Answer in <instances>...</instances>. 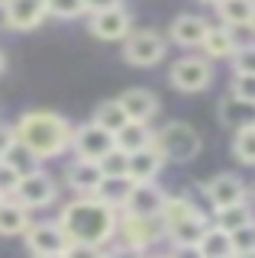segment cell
Segmentation results:
<instances>
[{
  "label": "cell",
  "instance_id": "6da1fadb",
  "mask_svg": "<svg viewBox=\"0 0 255 258\" xmlns=\"http://www.w3.org/2000/svg\"><path fill=\"white\" fill-rule=\"evenodd\" d=\"M116 220H119L116 207H110L97 194H81L68 207H61L55 223H58V229L65 232L68 242H84V245H94L100 252L103 245L113 242Z\"/></svg>",
  "mask_w": 255,
  "mask_h": 258
},
{
  "label": "cell",
  "instance_id": "7a4b0ae2",
  "mask_svg": "<svg viewBox=\"0 0 255 258\" xmlns=\"http://www.w3.org/2000/svg\"><path fill=\"white\" fill-rule=\"evenodd\" d=\"M13 133H17V139L26 142L42 161L55 158V155H65L71 149V123L61 113H52V110L23 113L20 123L13 126Z\"/></svg>",
  "mask_w": 255,
  "mask_h": 258
},
{
  "label": "cell",
  "instance_id": "3957f363",
  "mask_svg": "<svg viewBox=\"0 0 255 258\" xmlns=\"http://www.w3.org/2000/svg\"><path fill=\"white\" fill-rule=\"evenodd\" d=\"M152 145L165 161H190L201 152V136L190 123H168L165 129L152 133Z\"/></svg>",
  "mask_w": 255,
  "mask_h": 258
},
{
  "label": "cell",
  "instance_id": "277c9868",
  "mask_svg": "<svg viewBox=\"0 0 255 258\" xmlns=\"http://www.w3.org/2000/svg\"><path fill=\"white\" fill-rule=\"evenodd\" d=\"M113 239H119L126 248H133V252H142V248L155 245L158 239H165V223L162 216H130L123 213L116 220V232Z\"/></svg>",
  "mask_w": 255,
  "mask_h": 258
},
{
  "label": "cell",
  "instance_id": "5b68a950",
  "mask_svg": "<svg viewBox=\"0 0 255 258\" xmlns=\"http://www.w3.org/2000/svg\"><path fill=\"white\" fill-rule=\"evenodd\" d=\"M10 197L20 200L26 210H42L58 197V187H55V181L42 168H36V171H29V174H20V181H17V187H13Z\"/></svg>",
  "mask_w": 255,
  "mask_h": 258
},
{
  "label": "cell",
  "instance_id": "8992f818",
  "mask_svg": "<svg viewBox=\"0 0 255 258\" xmlns=\"http://www.w3.org/2000/svg\"><path fill=\"white\" fill-rule=\"evenodd\" d=\"M123 58L136 68H152L165 58V39L152 29H142V32H130L123 45Z\"/></svg>",
  "mask_w": 255,
  "mask_h": 258
},
{
  "label": "cell",
  "instance_id": "52a82bcc",
  "mask_svg": "<svg viewBox=\"0 0 255 258\" xmlns=\"http://www.w3.org/2000/svg\"><path fill=\"white\" fill-rule=\"evenodd\" d=\"M171 84H174V91H181V94H197V91H207L210 87V81H213V68H210V61L207 58H178L171 64Z\"/></svg>",
  "mask_w": 255,
  "mask_h": 258
},
{
  "label": "cell",
  "instance_id": "ba28073f",
  "mask_svg": "<svg viewBox=\"0 0 255 258\" xmlns=\"http://www.w3.org/2000/svg\"><path fill=\"white\" fill-rule=\"evenodd\" d=\"M23 239H26L29 252L52 258V255H65V232L58 229V223H29L23 229Z\"/></svg>",
  "mask_w": 255,
  "mask_h": 258
},
{
  "label": "cell",
  "instance_id": "9c48e42d",
  "mask_svg": "<svg viewBox=\"0 0 255 258\" xmlns=\"http://www.w3.org/2000/svg\"><path fill=\"white\" fill-rule=\"evenodd\" d=\"M91 32L103 42H119L133 32V16L123 10V7H107V10L91 13Z\"/></svg>",
  "mask_w": 255,
  "mask_h": 258
},
{
  "label": "cell",
  "instance_id": "30bf717a",
  "mask_svg": "<svg viewBox=\"0 0 255 258\" xmlns=\"http://www.w3.org/2000/svg\"><path fill=\"white\" fill-rule=\"evenodd\" d=\"M165 200V190L158 187L155 181H133L126 200L119 204V213H130V216H155L158 207Z\"/></svg>",
  "mask_w": 255,
  "mask_h": 258
},
{
  "label": "cell",
  "instance_id": "8fae6325",
  "mask_svg": "<svg viewBox=\"0 0 255 258\" xmlns=\"http://www.w3.org/2000/svg\"><path fill=\"white\" fill-rule=\"evenodd\" d=\"M71 145H75V152L81 158H94V161H97L107 149H113V133L103 129V126H97L91 119V123L71 129Z\"/></svg>",
  "mask_w": 255,
  "mask_h": 258
},
{
  "label": "cell",
  "instance_id": "7c38bea8",
  "mask_svg": "<svg viewBox=\"0 0 255 258\" xmlns=\"http://www.w3.org/2000/svg\"><path fill=\"white\" fill-rule=\"evenodd\" d=\"M4 23L10 29H36L45 20V0H4Z\"/></svg>",
  "mask_w": 255,
  "mask_h": 258
},
{
  "label": "cell",
  "instance_id": "4fadbf2b",
  "mask_svg": "<svg viewBox=\"0 0 255 258\" xmlns=\"http://www.w3.org/2000/svg\"><path fill=\"white\" fill-rule=\"evenodd\" d=\"M207 200H210L213 210L239 204V200H249V187L239 174H217L207 181Z\"/></svg>",
  "mask_w": 255,
  "mask_h": 258
},
{
  "label": "cell",
  "instance_id": "5bb4252c",
  "mask_svg": "<svg viewBox=\"0 0 255 258\" xmlns=\"http://www.w3.org/2000/svg\"><path fill=\"white\" fill-rule=\"evenodd\" d=\"M162 165H165V158L158 155V149L152 142L126 155V174H130L133 181H155L158 171H162Z\"/></svg>",
  "mask_w": 255,
  "mask_h": 258
},
{
  "label": "cell",
  "instance_id": "9a60e30c",
  "mask_svg": "<svg viewBox=\"0 0 255 258\" xmlns=\"http://www.w3.org/2000/svg\"><path fill=\"white\" fill-rule=\"evenodd\" d=\"M204 229H207V220L194 210V213L184 216V220L165 226V239H171V245H174V248L194 252V245H197V239H201V232H204Z\"/></svg>",
  "mask_w": 255,
  "mask_h": 258
},
{
  "label": "cell",
  "instance_id": "2e32d148",
  "mask_svg": "<svg viewBox=\"0 0 255 258\" xmlns=\"http://www.w3.org/2000/svg\"><path fill=\"white\" fill-rule=\"evenodd\" d=\"M119 103H123L126 110V119H152L158 113V97L152 91H146V87H130V91H123L116 97Z\"/></svg>",
  "mask_w": 255,
  "mask_h": 258
},
{
  "label": "cell",
  "instance_id": "e0dca14e",
  "mask_svg": "<svg viewBox=\"0 0 255 258\" xmlns=\"http://www.w3.org/2000/svg\"><path fill=\"white\" fill-rule=\"evenodd\" d=\"M65 177H68V187H71V190H78V194H94L103 174H100V165H97L94 158H81V155H78V158L68 165Z\"/></svg>",
  "mask_w": 255,
  "mask_h": 258
},
{
  "label": "cell",
  "instance_id": "ac0fdd59",
  "mask_svg": "<svg viewBox=\"0 0 255 258\" xmlns=\"http://www.w3.org/2000/svg\"><path fill=\"white\" fill-rule=\"evenodd\" d=\"M236 45H239V39H236L233 26H207L204 39H201V48L207 58H229Z\"/></svg>",
  "mask_w": 255,
  "mask_h": 258
},
{
  "label": "cell",
  "instance_id": "d6986e66",
  "mask_svg": "<svg viewBox=\"0 0 255 258\" xmlns=\"http://www.w3.org/2000/svg\"><path fill=\"white\" fill-rule=\"evenodd\" d=\"M220 123L226 129H239V126L255 123V100H242V97L229 94L220 103Z\"/></svg>",
  "mask_w": 255,
  "mask_h": 258
},
{
  "label": "cell",
  "instance_id": "ffe728a7",
  "mask_svg": "<svg viewBox=\"0 0 255 258\" xmlns=\"http://www.w3.org/2000/svg\"><path fill=\"white\" fill-rule=\"evenodd\" d=\"M149 142H152V129H149L146 119H126V123L113 133V145L123 149L126 155L142 149V145H149Z\"/></svg>",
  "mask_w": 255,
  "mask_h": 258
},
{
  "label": "cell",
  "instance_id": "44dd1931",
  "mask_svg": "<svg viewBox=\"0 0 255 258\" xmlns=\"http://www.w3.org/2000/svg\"><path fill=\"white\" fill-rule=\"evenodd\" d=\"M194 252L201 255V258H233L229 232H223L220 226H210V223H207V229L201 232V239H197Z\"/></svg>",
  "mask_w": 255,
  "mask_h": 258
},
{
  "label": "cell",
  "instance_id": "7402d4cb",
  "mask_svg": "<svg viewBox=\"0 0 255 258\" xmlns=\"http://www.w3.org/2000/svg\"><path fill=\"white\" fill-rule=\"evenodd\" d=\"M29 226V210L13 197H0V236H23Z\"/></svg>",
  "mask_w": 255,
  "mask_h": 258
},
{
  "label": "cell",
  "instance_id": "603a6c76",
  "mask_svg": "<svg viewBox=\"0 0 255 258\" xmlns=\"http://www.w3.org/2000/svg\"><path fill=\"white\" fill-rule=\"evenodd\" d=\"M210 23L204 20V16H194V13H184V16H178V20L171 23V39L178 45H201V39H204V32Z\"/></svg>",
  "mask_w": 255,
  "mask_h": 258
},
{
  "label": "cell",
  "instance_id": "cb8c5ba5",
  "mask_svg": "<svg viewBox=\"0 0 255 258\" xmlns=\"http://www.w3.org/2000/svg\"><path fill=\"white\" fill-rule=\"evenodd\" d=\"M0 158H4L17 174H29V171H36V168H42V158H39L26 142H20V139H13L10 145H7V152Z\"/></svg>",
  "mask_w": 255,
  "mask_h": 258
},
{
  "label": "cell",
  "instance_id": "d4e9b609",
  "mask_svg": "<svg viewBox=\"0 0 255 258\" xmlns=\"http://www.w3.org/2000/svg\"><path fill=\"white\" fill-rule=\"evenodd\" d=\"M217 13L223 20V26H252L255 20V4L252 0H220L217 4Z\"/></svg>",
  "mask_w": 255,
  "mask_h": 258
},
{
  "label": "cell",
  "instance_id": "484cf974",
  "mask_svg": "<svg viewBox=\"0 0 255 258\" xmlns=\"http://www.w3.org/2000/svg\"><path fill=\"white\" fill-rule=\"evenodd\" d=\"M130 187H133V177L130 174H110V177H100V184H97V190H94V194H97L100 200H107L110 207L119 210V204L126 200Z\"/></svg>",
  "mask_w": 255,
  "mask_h": 258
},
{
  "label": "cell",
  "instance_id": "4316f807",
  "mask_svg": "<svg viewBox=\"0 0 255 258\" xmlns=\"http://www.w3.org/2000/svg\"><path fill=\"white\" fill-rule=\"evenodd\" d=\"M213 213H217V223H213V226H220L223 232H233V229H239V226L252 223V207H249V200H239V204L220 207V210H213Z\"/></svg>",
  "mask_w": 255,
  "mask_h": 258
},
{
  "label": "cell",
  "instance_id": "83f0119b",
  "mask_svg": "<svg viewBox=\"0 0 255 258\" xmlns=\"http://www.w3.org/2000/svg\"><path fill=\"white\" fill-rule=\"evenodd\" d=\"M233 155L239 158V165H255V123L239 126V129H236Z\"/></svg>",
  "mask_w": 255,
  "mask_h": 258
},
{
  "label": "cell",
  "instance_id": "f1b7e54d",
  "mask_svg": "<svg viewBox=\"0 0 255 258\" xmlns=\"http://www.w3.org/2000/svg\"><path fill=\"white\" fill-rule=\"evenodd\" d=\"M94 123L103 126V129H110V133H116V129L126 123V110H123V103H119V100H103L100 107L94 110Z\"/></svg>",
  "mask_w": 255,
  "mask_h": 258
},
{
  "label": "cell",
  "instance_id": "f546056e",
  "mask_svg": "<svg viewBox=\"0 0 255 258\" xmlns=\"http://www.w3.org/2000/svg\"><path fill=\"white\" fill-rule=\"evenodd\" d=\"M194 210H197V207L190 204L187 197H168V194H165L162 207H158V216H162L165 226H171V223H178V220H184V216H190Z\"/></svg>",
  "mask_w": 255,
  "mask_h": 258
},
{
  "label": "cell",
  "instance_id": "4dcf8cb0",
  "mask_svg": "<svg viewBox=\"0 0 255 258\" xmlns=\"http://www.w3.org/2000/svg\"><path fill=\"white\" fill-rule=\"evenodd\" d=\"M229 245H233V258H249L255 252V229L252 223L239 226V229L229 232Z\"/></svg>",
  "mask_w": 255,
  "mask_h": 258
},
{
  "label": "cell",
  "instance_id": "1f68e13d",
  "mask_svg": "<svg viewBox=\"0 0 255 258\" xmlns=\"http://www.w3.org/2000/svg\"><path fill=\"white\" fill-rule=\"evenodd\" d=\"M97 165H100V174H103V177H110V174H126V152L113 145V149H107V152L97 158Z\"/></svg>",
  "mask_w": 255,
  "mask_h": 258
},
{
  "label": "cell",
  "instance_id": "d6a6232c",
  "mask_svg": "<svg viewBox=\"0 0 255 258\" xmlns=\"http://www.w3.org/2000/svg\"><path fill=\"white\" fill-rule=\"evenodd\" d=\"M84 13L81 0H45V16H58V20H75Z\"/></svg>",
  "mask_w": 255,
  "mask_h": 258
},
{
  "label": "cell",
  "instance_id": "836d02e7",
  "mask_svg": "<svg viewBox=\"0 0 255 258\" xmlns=\"http://www.w3.org/2000/svg\"><path fill=\"white\" fill-rule=\"evenodd\" d=\"M229 61H233V71H255V48H252V42H239L233 48V55H229Z\"/></svg>",
  "mask_w": 255,
  "mask_h": 258
},
{
  "label": "cell",
  "instance_id": "e575fe53",
  "mask_svg": "<svg viewBox=\"0 0 255 258\" xmlns=\"http://www.w3.org/2000/svg\"><path fill=\"white\" fill-rule=\"evenodd\" d=\"M229 94L242 97V100H255V71H236Z\"/></svg>",
  "mask_w": 255,
  "mask_h": 258
},
{
  "label": "cell",
  "instance_id": "d590c367",
  "mask_svg": "<svg viewBox=\"0 0 255 258\" xmlns=\"http://www.w3.org/2000/svg\"><path fill=\"white\" fill-rule=\"evenodd\" d=\"M17 181H20V174L13 171L4 158H0V194H4V197H10L13 187H17Z\"/></svg>",
  "mask_w": 255,
  "mask_h": 258
},
{
  "label": "cell",
  "instance_id": "8d00e7d4",
  "mask_svg": "<svg viewBox=\"0 0 255 258\" xmlns=\"http://www.w3.org/2000/svg\"><path fill=\"white\" fill-rule=\"evenodd\" d=\"M84 4V13H97V10H107V7H116L119 0H81Z\"/></svg>",
  "mask_w": 255,
  "mask_h": 258
},
{
  "label": "cell",
  "instance_id": "74e56055",
  "mask_svg": "<svg viewBox=\"0 0 255 258\" xmlns=\"http://www.w3.org/2000/svg\"><path fill=\"white\" fill-rule=\"evenodd\" d=\"M13 139H17V133H13V126L0 123V155H4V152H7V145H10Z\"/></svg>",
  "mask_w": 255,
  "mask_h": 258
},
{
  "label": "cell",
  "instance_id": "f35d334b",
  "mask_svg": "<svg viewBox=\"0 0 255 258\" xmlns=\"http://www.w3.org/2000/svg\"><path fill=\"white\" fill-rule=\"evenodd\" d=\"M201 4H210V7H217V4H220V0H201Z\"/></svg>",
  "mask_w": 255,
  "mask_h": 258
},
{
  "label": "cell",
  "instance_id": "ab89813d",
  "mask_svg": "<svg viewBox=\"0 0 255 258\" xmlns=\"http://www.w3.org/2000/svg\"><path fill=\"white\" fill-rule=\"evenodd\" d=\"M0 71H4V52H0Z\"/></svg>",
  "mask_w": 255,
  "mask_h": 258
},
{
  "label": "cell",
  "instance_id": "60d3db41",
  "mask_svg": "<svg viewBox=\"0 0 255 258\" xmlns=\"http://www.w3.org/2000/svg\"><path fill=\"white\" fill-rule=\"evenodd\" d=\"M0 7H4V0H0Z\"/></svg>",
  "mask_w": 255,
  "mask_h": 258
},
{
  "label": "cell",
  "instance_id": "b9f144b4",
  "mask_svg": "<svg viewBox=\"0 0 255 258\" xmlns=\"http://www.w3.org/2000/svg\"><path fill=\"white\" fill-rule=\"evenodd\" d=\"M0 197H4V194H0Z\"/></svg>",
  "mask_w": 255,
  "mask_h": 258
}]
</instances>
